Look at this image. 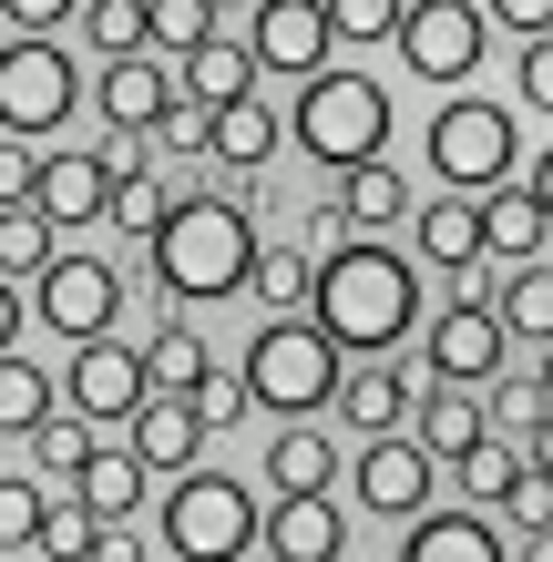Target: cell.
Returning <instances> with one entry per match:
<instances>
[{
    "label": "cell",
    "mask_w": 553,
    "mask_h": 562,
    "mask_svg": "<svg viewBox=\"0 0 553 562\" xmlns=\"http://www.w3.org/2000/svg\"><path fill=\"white\" fill-rule=\"evenodd\" d=\"M308 327L329 338L339 358H389L420 327V277L400 246L379 236H349L329 256H308Z\"/></svg>",
    "instance_id": "obj_1"
},
{
    "label": "cell",
    "mask_w": 553,
    "mask_h": 562,
    "mask_svg": "<svg viewBox=\"0 0 553 562\" xmlns=\"http://www.w3.org/2000/svg\"><path fill=\"white\" fill-rule=\"evenodd\" d=\"M144 256H154V286L165 296H236L246 256H256V225L225 194H185V205H165L144 225Z\"/></svg>",
    "instance_id": "obj_2"
},
{
    "label": "cell",
    "mask_w": 553,
    "mask_h": 562,
    "mask_svg": "<svg viewBox=\"0 0 553 562\" xmlns=\"http://www.w3.org/2000/svg\"><path fill=\"white\" fill-rule=\"evenodd\" d=\"M256 521H267V502H256L246 481H225V471H175L165 491V542H154V562L185 552V562H267V542H256Z\"/></svg>",
    "instance_id": "obj_3"
},
{
    "label": "cell",
    "mask_w": 553,
    "mask_h": 562,
    "mask_svg": "<svg viewBox=\"0 0 553 562\" xmlns=\"http://www.w3.org/2000/svg\"><path fill=\"white\" fill-rule=\"evenodd\" d=\"M287 144H308L318 164H369L379 144H389V92L369 82V72H298V113H287Z\"/></svg>",
    "instance_id": "obj_4"
},
{
    "label": "cell",
    "mask_w": 553,
    "mask_h": 562,
    "mask_svg": "<svg viewBox=\"0 0 553 562\" xmlns=\"http://www.w3.org/2000/svg\"><path fill=\"white\" fill-rule=\"evenodd\" d=\"M339 369H349V358L287 307V317L256 327V348H246V400L277 409V419H318V409H329V389H339Z\"/></svg>",
    "instance_id": "obj_5"
},
{
    "label": "cell",
    "mask_w": 553,
    "mask_h": 562,
    "mask_svg": "<svg viewBox=\"0 0 553 562\" xmlns=\"http://www.w3.org/2000/svg\"><path fill=\"white\" fill-rule=\"evenodd\" d=\"M420 154H431V175L451 194H493V184H512V164H523V123L502 103H482V92H462V103L431 113V144Z\"/></svg>",
    "instance_id": "obj_6"
},
{
    "label": "cell",
    "mask_w": 553,
    "mask_h": 562,
    "mask_svg": "<svg viewBox=\"0 0 553 562\" xmlns=\"http://www.w3.org/2000/svg\"><path fill=\"white\" fill-rule=\"evenodd\" d=\"M73 103H82L73 52H62L52 31H21V42L0 52V134H62Z\"/></svg>",
    "instance_id": "obj_7"
},
{
    "label": "cell",
    "mask_w": 553,
    "mask_h": 562,
    "mask_svg": "<svg viewBox=\"0 0 553 562\" xmlns=\"http://www.w3.org/2000/svg\"><path fill=\"white\" fill-rule=\"evenodd\" d=\"M389 42L420 82H472L482 72V42H493V21H482V0H400V21H389Z\"/></svg>",
    "instance_id": "obj_8"
},
{
    "label": "cell",
    "mask_w": 553,
    "mask_h": 562,
    "mask_svg": "<svg viewBox=\"0 0 553 562\" xmlns=\"http://www.w3.org/2000/svg\"><path fill=\"white\" fill-rule=\"evenodd\" d=\"M31 286H42V296H21V307H42L62 338H103L113 307H123V277L103 267V256H62V246L31 267Z\"/></svg>",
    "instance_id": "obj_9"
},
{
    "label": "cell",
    "mask_w": 553,
    "mask_h": 562,
    "mask_svg": "<svg viewBox=\"0 0 553 562\" xmlns=\"http://www.w3.org/2000/svg\"><path fill=\"white\" fill-rule=\"evenodd\" d=\"M52 400L73 409V419H123V409L144 400V358L113 348V327H103V338H73V369L52 379Z\"/></svg>",
    "instance_id": "obj_10"
},
{
    "label": "cell",
    "mask_w": 553,
    "mask_h": 562,
    "mask_svg": "<svg viewBox=\"0 0 553 562\" xmlns=\"http://www.w3.org/2000/svg\"><path fill=\"white\" fill-rule=\"evenodd\" d=\"M420 348H431V379H451V389H482V379H502V358H512L502 317H493V296H462V307H441Z\"/></svg>",
    "instance_id": "obj_11"
},
{
    "label": "cell",
    "mask_w": 553,
    "mask_h": 562,
    "mask_svg": "<svg viewBox=\"0 0 553 562\" xmlns=\"http://www.w3.org/2000/svg\"><path fill=\"white\" fill-rule=\"evenodd\" d=\"M246 52H256V72H318L329 61V11L318 0H246Z\"/></svg>",
    "instance_id": "obj_12"
},
{
    "label": "cell",
    "mask_w": 553,
    "mask_h": 562,
    "mask_svg": "<svg viewBox=\"0 0 553 562\" xmlns=\"http://www.w3.org/2000/svg\"><path fill=\"white\" fill-rule=\"evenodd\" d=\"M431 471H441V460L420 450V440H400V429H369V450H360V502L389 512V521H410L420 502H431Z\"/></svg>",
    "instance_id": "obj_13"
},
{
    "label": "cell",
    "mask_w": 553,
    "mask_h": 562,
    "mask_svg": "<svg viewBox=\"0 0 553 562\" xmlns=\"http://www.w3.org/2000/svg\"><path fill=\"white\" fill-rule=\"evenodd\" d=\"M256 542H267V562H339L349 521H339L329 491H277V512L256 521Z\"/></svg>",
    "instance_id": "obj_14"
},
{
    "label": "cell",
    "mask_w": 553,
    "mask_h": 562,
    "mask_svg": "<svg viewBox=\"0 0 553 562\" xmlns=\"http://www.w3.org/2000/svg\"><path fill=\"white\" fill-rule=\"evenodd\" d=\"M123 429H134V440H123V450H134L144 471H165V481L185 471L195 450H206V419L185 409V389H144V400L123 409Z\"/></svg>",
    "instance_id": "obj_15"
},
{
    "label": "cell",
    "mask_w": 553,
    "mask_h": 562,
    "mask_svg": "<svg viewBox=\"0 0 553 562\" xmlns=\"http://www.w3.org/2000/svg\"><path fill=\"white\" fill-rule=\"evenodd\" d=\"M410 225V246H420V267H441V277H462V267H482V194H431V205H410L400 215Z\"/></svg>",
    "instance_id": "obj_16"
},
{
    "label": "cell",
    "mask_w": 553,
    "mask_h": 562,
    "mask_svg": "<svg viewBox=\"0 0 553 562\" xmlns=\"http://www.w3.org/2000/svg\"><path fill=\"white\" fill-rule=\"evenodd\" d=\"M349 236H389V225L410 215V175L389 154H369V164H339V205H329Z\"/></svg>",
    "instance_id": "obj_17"
},
{
    "label": "cell",
    "mask_w": 553,
    "mask_h": 562,
    "mask_svg": "<svg viewBox=\"0 0 553 562\" xmlns=\"http://www.w3.org/2000/svg\"><path fill=\"white\" fill-rule=\"evenodd\" d=\"M553 246V194H533V184H493L482 194V256H543Z\"/></svg>",
    "instance_id": "obj_18"
},
{
    "label": "cell",
    "mask_w": 553,
    "mask_h": 562,
    "mask_svg": "<svg viewBox=\"0 0 553 562\" xmlns=\"http://www.w3.org/2000/svg\"><path fill=\"white\" fill-rule=\"evenodd\" d=\"M31 205L52 215V236L92 225V215H103V164H92V154H42V164H31Z\"/></svg>",
    "instance_id": "obj_19"
},
{
    "label": "cell",
    "mask_w": 553,
    "mask_h": 562,
    "mask_svg": "<svg viewBox=\"0 0 553 562\" xmlns=\"http://www.w3.org/2000/svg\"><path fill=\"white\" fill-rule=\"evenodd\" d=\"M144 481H154V471H144L134 450H82V460H73V491H82L92 521H134V512H144Z\"/></svg>",
    "instance_id": "obj_20"
},
{
    "label": "cell",
    "mask_w": 553,
    "mask_h": 562,
    "mask_svg": "<svg viewBox=\"0 0 553 562\" xmlns=\"http://www.w3.org/2000/svg\"><path fill=\"white\" fill-rule=\"evenodd\" d=\"M277 144H287V123L256 103V92H236V103H215V113H206V154H225L236 175H256V164H267Z\"/></svg>",
    "instance_id": "obj_21"
},
{
    "label": "cell",
    "mask_w": 553,
    "mask_h": 562,
    "mask_svg": "<svg viewBox=\"0 0 553 562\" xmlns=\"http://www.w3.org/2000/svg\"><path fill=\"white\" fill-rule=\"evenodd\" d=\"M400 552H410V562H493L502 542H493V521H482V512H431V502H420Z\"/></svg>",
    "instance_id": "obj_22"
},
{
    "label": "cell",
    "mask_w": 553,
    "mask_h": 562,
    "mask_svg": "<svg viewBox=\"0 0 553 562\" xmlns=\"http://www.w3.org/2000/svg\"><path fill=\"white\" fill-rule=\"evenodd\" d=\"M185 61V92H195V103H236V92H256V52L246 42H225V31H206V42H195V52H175Z\"/></svg>",
    "instance_id": "obj_23"
},
{
    "label": "cell",
    "mask_w": 553,
    "mask_h": 562,
    "mask_svg": "<svg viewBox=\"0 0 553 562\" xmlns=\"http://www.w3.org/2000/svg\"><path fill=\"white\" fill-rule=\"evenodd\" d=\"M329 409H339L349 429H400V419H410V379H400V369H339Z\"/></svg>",
    "instance_id": "obj_24"
},
{
    "label": "cell",
    "mask_w": 553,
    "mask_h": 562,
    "mask_svg": "<svg viewBox=\"0 0 553 562\" xmlns=\"http://www.w3.org/2000/svg\"><path fill=\"white\" fill-rule=\"evenodd\" d=\"M482 429H493V419H482V400H472V389H451V379H441V389H431V400H420V409H410V440H420V450H431V460H451V450H472V440H482Z\"/></svg>",
    "instance_id": "obj_25"
},
{
    "label": "cell",
    "mask_w": 553,
    "mask_h": 562,
    "mask_svg": "<svg viewBox=\"0 0 553 562\" xmlns=\"http://www.w3.org/2000/svg\"><path fill=\"white\" fill-rule=\"evenodd\" d=\"M329 460H339L329 429H318V419H287L277 450H267V481H277V491H329Z\"/></svg>",
    "instance_id": "obj_26"
},
{
    "label": "cell",
    "mask_w": 553,
    "mask_h": 562,
    "mask_svg": "<svg viewBox=\"0 0 553 562\" xmlns=\"http://www.w3.org/2000/svg\"><path fill=\"white\" fill-rule=\"evenodd\" d=\"M103 123H154V103H165V72H154V52H113V72H103Z\"/></svg>",
    "instance_id": "obj_27"
},
{
    "label": "cell",
    "mask_w": 553,
    "mask_h": 562,
    "mask_svg": "<svg viewBox=\"0 0 553 562\" xmlns=\"http://www.w3.org/2000/svg\"><path fill=\"white\" fill-rule=\"evenodd\" d=\"M62 400H52V369H31L21 348H0V440H21L31 419H52Z\"/></svg>",
    "instance_id": "obj_28"
},
{
    "label": "cell",
    "mask_w": 553,
    "mask_h": 562,
    "mask_svg": "<svg viewBox=\"0 0 553 562\" xmlns=\"http://www.w3.org/2000/svg\"><path fill=\"white\" fill-rule=\"evenodd\" d=\"M493 317H502V338H553V277H543V256H523V277H512L502 296H493Z\"/></svg>",
    "instance_id": "obj_29"
},
{
    "label": "cell",
    "mask_w": 553,
    "mask_h": 562,
    "mask_svg": "<svg viewBox=\"0 0 553 562\" xmlns=\"http://www.w3.org/2000/svg\"><path fill=\"white\" fill-rule=\"evenodd\" d=\"M134 358H144V389H195V379L215 369V358H206V338H195L185 317H175V327H154V348H134Z\"/></svg>",
    "instance_id": "obj_30"
},
{
    "label": "cell",
    "mask_w": 553,
    "mask_h": 562,
    "mask_svg": "<svg viewBox=\"0 0 553 562\" xmlns=\"http://www.w3.org/2000/svg\"><path fill=\"white\" fill-rule=\"evenodd\" d=\"M246 286H256V307H277V317L308 307V256L298 246H256L246 256Z\"/></svg>",
    "instance_id": "obj_31"
},
{
    "label": "cell",
    "mask_w": 553,
    "mask_h": 562,
    "mask_svg": "<svg viewBox=\"0 0 553 562\" xmlns=\"http://www.w3.org/2000/svg\"><path fill=\"white\" fill-rule=\"evenodd\" d=\"M52 246H62V236H52V215L31 205V194H21V205H0V277H31Z\"/></svg>",
    "instance_id": "obj_32"
},
{
    "label": "cell",
    "mask_w": 553,
    "mask_h": 562,
    "mask_svg": "<svg viewBox=\"0 0 553 562\" xmlns=\"http://www.w3.org/2000/svg\"><path fill=\"white\" fill-rule=\"evenodd\" d=\"M215 31V0H144V52H195Z\"/></svg>",
    "instance_id": "obj_33"
},
{
    "label": "cell",
    "mask_w": 553,
    "mask_h": 562,
    "mask_svg": "<svg viewBox=\"0 0 553 562\" xmlns=\"http://www.w3.org/2000/svg\"><path fill=\"white\" fill-rule=\"evenodd\" d=\"M154 215H165V184H154V164H144V175H113V184H103V225H123V236H144Z\"/></svg>",
    "instance_id": "obj_34"
},
{
    "label": "cell",
    "mask_w": 553,
    "mask_h": 562,
    "mask_svg": "<svg viewBox=\"0 0 553 562\" xmlns=\"http://www.w3.org/2000/svg\"><path fill=\"white\" fill-rule=\"evenodd\" d=\"M493 409H502V429H523V450L553 440V389H543V379H502V400H493Z\"/></svg>",
    "instance_id": "obj_35"
},
{
    "label": "cell",
    "mask_w": 553,
    "mask_h": 562,
    "mask_svg": "<svg viewBox=\"0 0 553 562\" xmlns=\"http://www.w3.org/2000/svg\"><path fill=\"white\" fill-rule=\"evenodd\" d=\"M451 460H462V491H472V502H502V481H512V471H523V450H502V440H493V429H482V440H472V450H451Z\"/></svg>",
    "instance_id": "obj_36"
},
{
    "label": "cell",
    "mask_w": 553,
    "mask_h": 562,
    "mask_svg": "<svg viewBox=\"0 0 553 562\" xmlns=\"http://www.w3.org/2000/svg\"><path fill=\"white\" fill-rule=\"evenodd\" d=\"M21 440L42 450V471H52V481H73V460L92 450V419H62V409H52V419H31Z\"/></svg>",
    "instance_id": "obj_37"
},
{
    "label": "cell",
    "mask_w": 553,
    "mask_h": 562,
    "mask_svg": "<svg viewBox=\"0 0 553 562\" xmlns=\"http://www.w3.org/2000/svg\"><path fill=\"white\" fill-rule=\"evenodd\" d=\"M31 552H52V562H92V512L73 502V512H52L42 502V521H31Z\"/></svg>",
    "instance_id": "obj_38"
},
{
    "label": "cell",
    "mask_w": 553,
    "mask_h": 562,
    "mask_svg": "<svg viewBox=\"0 0 553 562\" xmlns=\"http://www.w3.org/2000/svg\"><path fill=\"white\" fill-rule=\"evenodd\" d=\"M82 42L92 52H144V0H92V11H82Z\"/></svg>",
    "instance_id": "obj_39"
},
{
    "label": "cell",
    "mask_w": 553,
    "mask_h": 562,
    "mask_svg": "<svg viewBox=\"0 0 553 562\" xmlns=\"http://www.w3.org/2000/svg\"><path fill=\"white\" fill-rule=\"evenodd\" d=\"M318 11H329V42H389L400 0H318Z\"/></svg>",
    "instance_id": "obj_40"
},
{
    "label": "cell",
    "mask_w": 553,
    "mask_h": 562,
    "mask_svg": "<svg viewBox=\"0 0 553 562\" xmlns=\"http://www.w3.org/2000/svg\"><path fill=\"white\" fill-rule=\"evenodd\" d=\"M185 409L206 419V429H236V419H246V379H215V369H206V379L185 389Z\"/></svg>",
    "instance_id": "obj_41"
},
{
    "label": "cell",
    "mask_w": 553,
    "mask_h": 562,
    "mask_svg": "<svg viewBox=\"0 0 553 562\" xmlns=\"http://www.w3.org/2000/svg\"><path fill=\"white\" fill-rule=\"evenodd\" d=\"M31 521H42V491H31V481H0V562L31 552Z\"/></svg>",
    "instance_id": "obj_42"
},
{
    "label": "cell",
    "mask_w": 553,
    "mask_h": 562,
    "mask_svg": "<svg viewBox=\"0 0 553 562\" xmlns=\"http://www.w3.org/2000/svg\"><path fill=\"white\" fill-rule=\"evenodd\" d=\"M523 103L553 113V31H523Z\"/></svg>",
    "instance_id": "obj_43"
},
{
    "label": "cell",
    "mask_w": 553,
    "mask_h": 562,
    "mask_svg": "<svg viewBox=\"0 0 553 562\" xmlns=\"http://www.w3.org/2000/svg\"><path fill=\"white\" fill-rule=\"evenodd\" d=\"M31 164H42L31 134H0V205H21V194H31Z\"/></svg>",
    "instance_id": "obj_44"
},
{
    "label": "cell",
    "mask_w": 553,
    "mask_h": 562,
    "mask_svg": "<svg viewBox=\"0 0 553 562\" xmlns=\"http://www.w3.org/2000/svg\"><path fill=\"white\" fill-rule=\"evenodd\" d=\"M0 21H11V31H62L73 0H0Z\"/></svg>",
    "instance_id": "obj_45"
},
{
    "label": "cell",
    "mask_w": 553,
    "mask_h": 562,
    "mask_svg": "<svg viewBox=\"0 0 553 562\" xmlns=\"http://www.w3.org/2000/svg\"><path fill=\"white\" fill-rule=\"evenodd\" d=\"M482 21H502V31H553V0H493Z\"/></svg>",
    "instance_id": "obj_46"
},
{
    "label": "cell",
    "mask_w": 553,
    "mask_h": 562,
    "mask_svg": "<svg viewBox=\"0 0 553 562\" xmlns=\"http://www.w3.org/2000/svg\"><path fill=\"white\" fill-rule=\"evenodd\" d=\"M0 348H21V277H0Z\"/></svg>",
    "instance_id": "obj_47"
},
{
    "label": "cell",
    "mask_w": 553,
    "mask_h": 562,
    "mask_svg": "<svg viewBox=\"0 0 553 562\" xmlns=\"http://www.w3.org/2000/svg\"><path fill=\"white\" fill-rule=\"evenodd\" d=\"M215 11H246V0H215Z\"/></svg>",
    "instance_id": "obj_48"
}]
</instances>
